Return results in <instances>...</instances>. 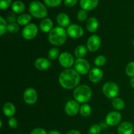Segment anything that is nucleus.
<instances>
[{
	"mask_svg": "<svg viewBox=\"0 0 134 134\" xmlns=\"http://www.w3.org/2000/svg\"><path fill=\"white\" fill-rule=\"evenodd\" d=\"M87 47H85V45L81 44L76 47L74 52L75 56V57H77V58H83V57H85L87 54Z\"/></svg>",
	"mask_w": 134,
	"mask_h": 134,
	"instance_id": "obj_22",
	"label": "nucleus"
},
{
	"mask_svg": "<svg viewBox=\"0 0 134 134\" xmlns=\"http://www.w3.org/2000/svg\"><path fill=\"white\" fill-rule=\"evenodd\" d=\"M39 27L43 32L49 33L53 29V22L51 18H44L40 22Z\"/></svg>",
	"mask_w": 134,
	"mask_h": 134,
	"instance_id": "obj_17",
	"label": "nucleus"
},
{
	"mask_svg": "<svg viewBox=\"0 0 134 134\" xmlns=\"http://www.w3.org/2000/svg\"><path fill=\"white\" fill-rule=\"evenodd\" d=\"M77 19L80 22H84L87 19L88 14L86 10H84V9H81V10H79L77 13Z\"/></svg>",
	"mask_w": 134,
	"mask_h": 134,
	"instance_id": "obj_33",
	"label": "nucleus"
},
{
	"mask_svg": "<svg viewBox=\"0 0 134 134\" xmlns=\"http://www.w3.org/2000/svg\"><path fill=\"white\" fill-rule=\"evenodd\" d=\"M117 132L118 134H132L134 132L133 125L129 122H124L119 126Z\"/></svg>",
	"mask_w": 134,
	"mask_h": 134,
	"instance_id": "obj_16",
	"label": "nucleus"
},
{
	"mask_svg": "<svg viewBox=\"0 0 134 134\" xmlns=\"http://www.w3.org/2000/svg\"><path fill=\"white\" fill-rule=\"evenodd\" d=\"M106 58L103 55H99L94 60V64L96 67H102L105 64Z\"/></svg>",
	"mask_w": 134,
	"mask_h": 134,
	"instance_id": "obj_29",
	"label": "nucleus"
},
{
	"mask_svg": "<svg viewBox=\"0 0 134 134\" xmlns=\"http://www.w3.org/2000/svg\"><path fill=\"white\" fill-rule=\"evenodd\" d=\"M92 96V91L88 85H79L74 89L73 98L79 103H86L88 102Z\"/></svg>",
	"mask_w": 134,
	"mask_h": 134,
	"instance_id": "obj_3",
	"label": "nucleus"
},
{
	"mask_svg": "<svg viewBox=\"0 0 134 134\" xmlns=\"http://www.w3.org/2000/svg\"><path fill=\"white\" fill-rule=\"evenodd\" d=\"M133 45L134 46V39H133Z\"/></svg>",
	"mask_w": 134,
	"mask_h": 134,
	"instance_id": "obj_44",
	"label": "nucleus"
},
{
	"mask_svg": "<svg viewBox=\"0 0 134 134\" xmlns=\"http://www.w3.org/2000/svg\"><path fill=\"white\" fill-rule=\"evenodd\" d=\"M62 1V0H44V2L48 6L54 7L58 6L61 3Z\"/></svg>",
	"mask_w": 134,
	"mask_h": 134,
	"instance_id": "obj_34",
	"label": "nucleus"
},
{
	"mask_svg": "<svg viewBox=\"0 0 134 134\" xmlns=\"http://www.w3.org/2000/svg\"><path fill=\"white\" fill-rule=\"evenodd\" d=\"M29 11L31 16L37 18H45L48 14L46 7L41 2L38 1H33L30 3Z\"/></svg>",
	"mask_w": 134,
	"mask_h": 134,
	"instance_id": "obj_4",
	"label": "nucleus"
},
{
	"mask_svg": "<svg viewBox=\"0 0 134 134\" xmlns=\"http://www.w3.org/2000/svg\"><path fill=\"white\" fill-rule=\"evenodd\" d=\"M125 71L128 77L131 78L134 77V62H130L127 64Z\"/></svg>",
	"mask_w": 134,
	"mask_h": 134,
	"instance_id": "obj_28",
	"label": "nucleus"
},
{
	"mask_svg": "<svg viewBox=\"0 0 134 134\" xmlns=\"http://www.w3.org/2000/svg\"><path fill=\"white\" fill-rule=\"evenodd\" d=\"M80 111V106L75 100H69L65 103V112L68 116H73L78 114Z\"/></svg>",
	"mask_w": 134,
	"mask_h": 134,
	"instance_id": "obj_12",
	"label": "nucleus"
},
{
	"mask_svg": "<svg viewBox=\"0 0 134 134\" xmlns=\"http://www.w3.org/2000/svg\"><path fill=\"white\" fill-rule=\"evenodd\" d=\"M99 22L96 17H90L86 22V29L90 33H94L98 30Z\"/></svg>",
	"mask_w": 134,
	"mask_h": 134,
	"instance_id": "obj_21",
	"label": "nucleus"
},
{
	"mask_svg": "<svg viewBox=\"0 0 134 134\" xmlns=\"http://www.w3.org/2000/svg\"><path fill=\"white\" fill-rule=\"evenodd\" d=\"M102 131V127L99 124H95L92 125L88 130V134H99Z\"/></svg>",
	"mask_w": 134,
	"mask_h": 134,
	"instance_id": "obj_30",
	"label": "nucleus"
},
{
	"mask_svg": "<svg viewBox=\"0 0 134 134\" xmlns=\"http://www.w3.org/2000/svg\"><path fill=\"white\" fill-rule=\"evenodd\" d=\"M122 120V116L120 113L117 111H111L107 115L105 122L108 126H115L118 125Z\"/></svg>",
	"mask_w": 134,
	"mask_h": 134,
	"instance_id": "obj_13",
	"label": "nucleus"
},
{
	"mask_svg": "<svg viewBox=\"0 0 134 134\" xmlns=\"http://www.w3.org/2000/svg\"><path fill=\"white\" fill-rule=\"evenodd\" d=\"M38 34V27L35 24H29L26 25L22 31V35L26 40L34 39Z\"/></svg>",
	"mask_w": 134,
	"mask_h": 134,
	"instance_id": "obj_7",
	"label": "nucleus"
},
{
	"mask_svg": "<svg viewBox=\"0 0 134 134\" xmlns=\"http://www.w3.org/2000/svg\"><path fill=\"white\" fill-rule=\"evenodd\" d=\"M37 92L34 88H27L24 92V100L30 105H34L37 101Z\"/></svg>",
	"mask_w": 134,
	"mask_h": 134,
	"instance_id": "obj_9",
	"label": "nucleus"
},
{
	"mask_svg": "<svg viewBox=\"0 0 134 134\" xmlns=\"http://www.w3.org/2000/svg\"><path fill=\"white\" fill-rule=\"evenodd\" d=\"M3 114L7 117H13L16 113V107L13 103L7 102L5 103L3 107Z\"/></svg>",
	"mask_w": 134,
	"mask_h": 134,
	"instance_id": "obj_20",
	"label": "nucleus"
},
{
	"mask_svg": "<svg viewBox=\"0 0 134 134\" xmlns=\"http://www.w3.org/2000/svg\"><path fill=\"white\" fill-rule=\"evenodd\" d=\"M7 23L2 16L0 17V35H3L7 30Z\"/></svg>",
	"mask_w": 134,
	"mask_h": 134,
	"instance_id": "obj_31",
	"label": "nucleus"
},
{
	"mask_svg": "<svg viewBox=\"0 0 134 134\" xmlns=\"http://www.w3.org/2000/svg\"><path fill=\"white\" fill-rule=\"evenodd\" d=\"M112 105L113 108L117 111H121L125 107V102L122 98H115L113 99Z\"/></svg>",
	"mask_w": 134,
	"mask_h": 134,
	"instance_id": "obj_24",
	"label": "nucleus"
},
{
	"mask_svg": "<svg viewBox=\"0 0 134 134\" xmlns=\"http://www.w3.org/2000/svg\"><path fill=\"white\" fill-rule=\"evenodd\" d=\"M56 21L60 27H66L69 26L70 24V18L69 16L64 13H60L58 14L56 17Z\"/></svg>",
	"mask_w": 134,
	"mask_h": 134,
	"instance_id": "obj_18",
	"label": "nucleus"
},
{
	"mask_svg": "<svg viewBox=\"0 0 134 134\" xmlns=\"http://www.w3.org/2000/svg\"><path fill=\"white\" fill-rule=\"evenodd\" d=\"M48 134H61L59 131L56 130H52L49 131L48 132Z\"/></svg>",
	"mask_w": 134,
	"mask_h": 134,
	"instance_id": "obj_41",
	"label": "nucleus"
},
{
	"mask_svg": "<svg viewBox=\"0 0 134 134\" xmlns=\"http://www.w3.org/2000/svg\"><path fill=\"white\" fill-rule=\"evenodd\" d=\"M12 10L15 13H21L24 10L25 5L21 1H16L12 4Z\"/></svg>",
	"mask_w": 134,
	"mask_h": 134,
	"instance_id": "obj_25",
	"label": "nucleus"
},
{
	"mask_svg": "<svg viewBox=\"0 0 134 134\" xmlns=\"http://www.w3.org/2000/svg\"><path fill=\"white\" fill-rule=\"evenodd\" d=\"M77 0H64V4L68 7H71L77 4Z\"/></svg>",
	"mask_w": 134,
	"mask_h": 134,
	"instance_id": "obj_38",
	"label": "nucleus"
},
{
	"mask_svg": "<svg viewBox=\"0 0 134 134\" xmlns=\"http://www.w3.org/2000/svg\"><path fill=\"white\" fill-rule=\"evenodd\" d=\"M11 0H0V9H7L11 4Z\"/></svg>",
	"mask_w": 134,
	"mask_h": 134,
	"instance_id": "obj_36",
	"label": "nucleus"
},
{
	"mask_svg": "<svg viewBox=\"0 0 134 134\" xmlns=\"http://www.w3.org/2000/svg\"><path fill=\"white\" fill-rule=\"evenodd\" d=\"M66 31L68 36L73 39H78L81 37L84 34V30L82 27L76 24L69 25Z\"/></svg>",
	"mask_w": 134,
	"mask_h": 134,
	"instance_id": "obj_10",
	"label": "nucleus"
},
{
	"mask_svg": "<svg viewBox=\"0 0 134 134\" xmlns=\"http://www.w3.org/2000/svg\"><path fill=\"white\" fill-rule=\"evenodd\" d=\"M92 112V108L90 105H89L87 103H83L82 105L80 107L79 113L80 115L84 117H87L90 116Z\"/></svg>",
	"mask_w": 134,
	"mask_h": 134,
	"instance_id": "obj_26",
	"label": "nucleus"
},
{
	"mask_svg": "<svg viewBox=\"0 0 134 134\" xmlns=\"http://www.w3.org/2000/svg\"><path fill=\"white\" fill-rule=\"evenodd\" d=\"M7 30L11 34H14V33L18 32L19 30V26L18 23L16 22H12V23H9L7 26Z\"/></svg>",
	"mask_w": 134,
	"mask_h": 134,
	"instance_id": "obj_32",
	"label": "nucleus"
},
{
	"mask_svg": "<svg viewBox=\"0 0 134 134\" xmlns=\"http://www.w3.org/2000/svg\"><path fill=\"white\" fill-rule=\"evenodd\" d=\"M30 134H48L44 129L41 128H37L33 130Z\"/></svg>",
	"mask_w": 134,
	"mask_h": 134,
	"instance_id": "obj_37",
	"label": "nucleus"
},
{
	"mask_svg": "<svg viewBox=\"0 0 134 134\" xmlns=\"http://www.w3.org/2000/svg\"><path fill=\"white\" fill-rule=\"evenodd\" d=\"M102 92L105 96L109 99H114L116 98L119 92V88L117 84L114 82H107L103 85Z\"/></svg>",
	"mask_w": 134,
	"mask_h": 134,
	"instance_id": "obj_5",
	"label": "nucleus"
},
{
	"mask_svg": "<svg viewBox=\"0 0 134 134\" xmlns=\"http://www.w3.org/2000/svg\"><path fill=\"white\" fill-rule=\"evenodd\" d=\"M68 37L67 31L62 27H55L48 33V41L54 46H62L65 43Z\"/></svg>",
	"mask_w": 134,
	"mask_h": 134,
	"instance_id": "obj_2",
	"label": "nucleus"
},
{
	"mask_svg": "<svg viewBox=\"0 0 134 134\" xmlns=\"http://www.w3.org/2000/svg\"><path fill=\"white\" fill-rule=\"evenodd\" d=\"M31 16L29 14H22L20 15L18 18H16L17 23L18 25L20 26H25L29 24L30 22L31 21Z\"/></svg>",
	"mask_w": 134,
	"mask_h": 134,
	"instance_id": "obj_23",
	"label": "nucleus"
},
{
	"mask_svg": "<svg viewBox=\"0 0 134 134\" xmlns=\"http://www.w3.org/2000/svg\"><path fill=\"white\" fill-rule=\"evenodd\" d=\"M60 65L65 69H69L75 64V59L73 55L68 52H64L60 54L58 58Z\"/></svg>",
	"mask_w": 134,
	"mask_h": 134,
	"instance_id": "obj_8",
	"label": "nucleus"
},
{
	"mask_svg": "<svg viewBox=\"0 0 134 134\" xmlns=\"http://www.w3.org/2000/svg\"><path fill=\"white\" fill-rule=\"evenodd\" d=\"M35 68L38 70L44 71L49 69L51 67V62L48 59L45 58H39L35 61Z\"/></svg>",
	"mask_w": 134,
	"mask_h": 134,
	"instance_id": "obj_15",
	"label": "nucleus"
},
{
	"mask_svg": "<svg viewBox=\"0 0 134 134\" xmlns=\"http://www.w3.org/2000/svg\"><path fill=\"white\" fill-rule=\"evenodd\" d=\"M60 51L57 48H52L48 52V58L54 60L57 59L60 56Z\"/></svg>",
	"mask_w": 134,
	"mask_h": 134,
	"instance_id": "obj_27",
	"label": "nucleus"
},
{
	"mask_svg": "<svg viewBox=\"0 0 134 134\" xmlns=\"http://www.w3.org/2000/svg\"><path fill=\"white\" fill-rule=\"evenodd\" d=\"M130 86L134 88V77L131 78L130 81Z\"/></svg>",
	"mask_w": 134,
	"mask_h": 134,
	"instance_id": "obj_42",
	"label": "nucleus"
},
{
	"mask_svg": "<svg viewBox=\"0 0 134 134\" xmlns=\"http://www.w3.org/2000/svg\"><path fill=\"white\" fill-rule=\"evenodd\" d=\"M8 125L10 128H13V129H15L18 127V120H17L14 117H10V119L8 120Z\"/></svg>",
	"mask_w": 134,
	"mask_h": 134,
	"instance_id": "obj_35",
	"label": "nucleus"
},
{
	"mask_svg": "<svg viewBox=\"0 0 134 134\" xmlns=\"http://www.w3.org/2000/svg\"><path fill=\"white\" fill-rule=\"evenodd\" d=\"M2 127V120H0V128Z\"/></svg>",
	"mask_w": 134,
	"mask_h": 134,
	"instance_id": "obj_43",
	"label": "nucleus"
},
{
	"mask_svg": "<svg viewBox=\"0 0 134 134\" xmlns=\"http://www.w3.org/2000/svg\"><path fill=\"white\" fill-rule=\"evenodd\" d=\"M103 77V73L102 69L96 67L90 69L88 73L89 80L93 83H98L100 82Z\"/></svg>",
	"mask_w": 134,
	"mask_h": 134,
	"instance_id": "obj_14",
	"label": "nucleus"
},
{
	"mask_svg": "<svg viewBox=\"0 0 134 134\" xmlns=\"http://www.w3.org/2000/svg\"><path fill=\"white\" fill-rule=\"evenodd\" d=\"M67 134H81L79 131L77 130H70Z\"/></svg>",
	"mask_w": 134,
	"mask_h": 134,
	"instance_id": "obj_40",
	"label": "nucleus"
},
{
	"mask_svg": "<svg viewBox=\"0 0 134 134\" xmlns=\"http://www.w3.org/2000/svg\"><path fill=\"white\" fill-rule=\"evenodd\" d=\"M80 74L73 69H65L60 73L59 82L64 88L71 90L78 86L80 82Z\"/></svg>",
	"mask_w": 134,
	"mask_h": 134,
	"instance_id": "obj_1",
	"label": "nucleus"
},
{
	"mask_svg": "<svg viewBox=\"0 0 134 134\" xmlns=\"http://www.w3.org/2000/svg\"><path fill=\"white\" fill-rule=\"evenodd\" d=\"M74 68L76 71L81 75H86L90 71V65L85 58H77L75 62Z\"/></svg>",
	"mask_w": 134,
	"mask_h": 134,
	"instance_id": "obj_6",
	"label": "nucleus"
},
{
	"mask_svg": "<svg viewBox=\"0 0 134 134\" xmlns=\"http://www.w3.org/2000/svg\"><path fill=\"white\" fill-rule=\"evenodd\" d=\"M98 2L99 0H81L80 5L84 10H91L96 7Z\"/></svg>",
	"mask_w": 134,
	"mask_h": 134,
	"instance_id": "obj_19",
	"label": "nucleus"
},
{
	"mask_svg": "<svg viewBox=\"0 0 134 134\" xmlns=\"http://www.w3.org/2000/svg\"><path fill=\"white\" fill-rule=\"evenodd\" d=\"M7 19L9 23H12V22H14V21L16 20V17L14 16V14H10L8 16Z\"/></svg>",
	"mask_w": 134,
	"mask_h": 134,
	"instance_id": "obj_39",
	"label": "nucleus"
},
{
	"mask_svg": "<svg viewBox=\"0 0 134 134\" xmlns=\"http://www.w3.org/2000/svg\"><path fill=\"white\" fill-rule=\"evenodd\" d=\"M101 43H102L101 38L97 35H92L88 39L86 47L89 51L93 52L99 49L101 46Z\"/></svg>",
	"mask_w": 134,
	"mask_h": 134,
	"instance_id": "obj_11",
	"label": "nucleus"
}]
</instances>
